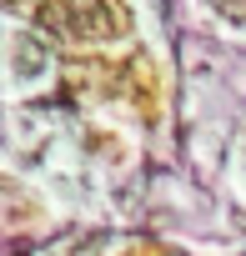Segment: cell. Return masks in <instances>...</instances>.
I'll list each match as a JSON object with an SVG mask.
<instances>
[{"instance_id":"1","label":"cell","mask_w":246,"mask_h":256,"mask_svg":"<svg viewBox=\"0 0 246 256\" xmlns=\"http://www.w3.org/2000/svg\"><path fill=\"white\" fill-rule=\"evenodd\" d=\"M76 26H80V40H120L131 36V10L120 0H90L76 10Z\"/></svg>"},{"instance_id":"2","label":"cell","mask_w":246,"mask_h":256,"mask_svg":"<svg viewBox=\"0 0 246 256\" xmlns=\"http://www.w3.org/2000/svg\"><path fill=\"white\" fill-rule=\"evenodd\" d=\"M36 36L80 40V26H76V6H66V0H40V6H36Z\"/></svg>"},{"instance_id":"3","label":"cell","mask_w":246,"mask_h":256,"mask_svg":"<svg viewBox=\"0 0 246 256\" xmlns=\"http://www.w3.org/2000/svg\"><path fill=\"white\" fill-rule=\"evenodd\" d=\"M10 60H16V76H30V80H36V76L50 66L46 36H30V30H26V36H16V40H10Z\"/></svg>"}]
</instances>
